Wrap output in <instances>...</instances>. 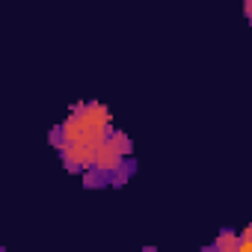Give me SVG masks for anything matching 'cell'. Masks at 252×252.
<instances>
[{
    "instance_id": "obj_1",
    "label": "cell",
    "mask_w": 252,
    "mask_h": 252,
    "mask_svg": "<svg viewBox=\"0 0 252 252\" xmlns=\"http://www.w3.org/2000/svg\"><path fill=\"white\" fill-rule=\"evenodd\" d=\"M110 131H113L110 110L104 104H98V101H86V104L71 107L68 119L54 128L51 143H54L57 155L63 158V166L68 172L83 175V172H89L95 166L98 149L110 137Z\"/></svg>"
},
{
    "instance_id": "obj_2",
    "label": "cell",
    "mask_w": 252,
    "mask_h": 252,
    "mask_svg": "<svg viewBox=\"0 0 252 252\" xmlns=\"http://www.w3.org/2000/svg\"><path fill=\"white\" fill-rule=\"evenodd\" d=\"M134 175V160H131V140L122 131H110V137L101 143L95 166L89 172H83V184L86 187H104V184H125Z\"/></svg>"
},
{
    "instance_id": "obj_3",
    "label": "cell",
    "mask_w": 252,
    "mask_h": 252,
    "mask_svg": "<svg viewBox=\"0 0 252 252\" xmlns=\"http://www.w3.org/2000/svg\"><path fill=\"white\" fill-rule=\"evenodd\" d=\"M237 246H240V234H234V231H228V228L211 243L214 252H237Z\"/></svg>"
},
{
    "instance_id": "obj_4",
    "label": "cell",
    "mask_w": 252,
    "mask_h": 252,
    "mask_svg": "<svg viewBox=\"0 0 252 252\" xmlns=\"http://www.w3.org/2000/svg\"><path fill=\"white\" fill-rule=\"evenodd\" d=\"M237 252H252V225L240 234V246H237Z\"/></svg>"
},
{
    "instance_id": "obj_5",
    "label": "cell",
    "mask_w": 252,
    "mask_h": 252,
    "mask_svg": "<svg viewBox=\"0 0 252 252\" xmlns=\"http://www.w3.org/2000/svg\"><path fill=\"white\" fill-rule=\"evenodd\" d=\"M243 12H246V21L252 24V0H243Z\"/></svg>"
}]
</instances>
